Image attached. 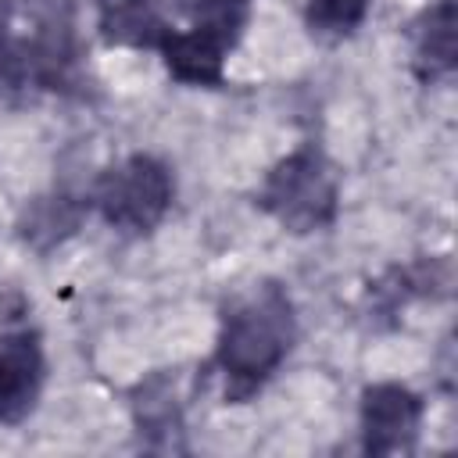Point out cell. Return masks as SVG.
<instances>
[{
	"label": "cell",
	"mask_w": 458,
	"mask_h": 458,
	"mask_svg": "<svg viewBox=\"0 0 458 458\" xmlns=\"http://www.w3.org/2000/svg\"><path fill=\"white\" fill-rule=\"evenodd\" d=\"M89 200L86 190L82 193H68V190H50L32 197L18 218H14V233L25 247H32L36 254L54 250L57 243H64L72 233H79V225L89 218Z\"/></svg>",
	"instance_id": "obj_9"
},
{
	"label": "cell",
	"mask_w": 458,
	"mask_h": 458,
	"mask_svg": "<svg viewBox=\"0 0 458 458\" xmlns=\"http://www.w3.org/2000/svg\"><path fill=\"white\" fill-rule=\"evenodd\" d=\"M0 93H89L75 0H0Z\"/></svg>",
	"instance_id": "obj_2"
},
{
	"label": "cell",
	"mask_w": 458,
	"mask_h": 458,
	"mask_svg": "<svg viewBox=\"0 0 458 458\" xmlns=\"http://www.w3.org/2000/svg\"><path fill=\"white\" fill-rule=\"evenodd\" d=\"M411 72L422 86H437L458 68V7L454 0H433L408 21Z\"/></svg>",
	"instance_id": "obj_8"
},
{
	"label": "cell",
	"mask_w": 458,
	"mask_h": 458,
	"mask_svg": "<svg viewBox=\"0 0 458 458\" xmlns=\"http://www.w3.org/2000/svg\"><path fill=\"white\" fill-rule=\"evenodd\" d=\"M254 208L290 236L322 233L340 215V172L315 140H304L265 168Z\"/></svg>",
	"instance_id": "obj_3"
},
{
	"label": "cell",
	"mask_w": 458,
	"mask_h": 458,
	"mask_svg": "<svg viewBox=\"0 0 458 458\" xmlns=\"http://www.w3.org/2000/svg\"><path fill=\"white\" fill-rule=\"evenodd\" d=\"M93 11L97 32L107 47L154 50L161 32L168 29V18L157 0H93Z\"/></svg>",
	"instance_id": "obj_10"
},
{
	"label": "cell",
	"mask_w": 458,
	"mask_h": 458,
	"mask_svg": "<svg viewBox=\"0 0 458 458\" xmlns=\"http://www.w3.org/2000/svg\"><path fill=\"white\" fill-rule=\"evenodd\" d=\"M86 200L89 211L118 236H150L175 204L172 165L157 154L132 150L89 179Z\"/></svg>",
	"instance_id": "obj_4"
},
{
	"label": "cell",
	"mask_w": 458,
	"mask_h": 458,
	"mask_svg": "<svg viewBox=\"0 0 458 458\" xmlns=\"http://www.w3.org/2000/svg\"><path fill=\"white\" fill-rule=\"evenodd\" d=\"M132 422L147 437H165V447H172V433L182 429V408L175 401V390L165 376H154L132 390Z\"/></svg>",
	"instance_id": "obj_11"
},
{
	"label": "cell",
	"mask_w": 458,
	"mask_h": 458,
	"mask_svg": "<svg viewBox=\"0 0 458 458\" xmlns=\"http://www.w3.org/2000/svg\"><path fill=\"white\" fill-rule=\"evenodd\" d=\"M372 11V0H304V29L318 39H347L354 36Z\"/></svg>",
	"instance_id": "obj_12"
},
{
	"label": "cell",
	"mask_w": 458,
	"mask_h": 458,
	"mask_svg": "<svg viewBox=\"0 0 458 458\" xmlns=\"http://www.w3.org/2000/svg\"><path fill=\"white\" fill-rule=\"evenodd\" d=\"M297 344V304L279 279H258L218 308L204 372L222 379L225 404H247L283 369Z\"/></svg>",
	"instance_id": "obj_1"
},
{
	"label": "cell",
	"mask_w": 458,
	"mask_h": 458,
	"mask_svg": "<svg viewBox=\"0 0 458 458\" xmlns=\"http://www.w3.org/2000/svg\"><path fill=\"white\" fill-rule=\"evenodd\" d=\"M47 383V351L43 336L29 322L0 326V426L25 422Z\"/></svg>",
	"instance_id": "obj_6"
},
{
	"label": "cell",
	"mask_w": 458,
	"mask_h": 458,
	"mask_svg": "<svg viewBox=\"0 0 458 458\" xmlns=\"http://www.w3.org/2000/svg\"><path fill=\"white\" fill-rule=\"evenodd\" d=\"M426 397L397 379L369 383L358 397V437L372 458L411 454L422 433Z\"/></svg>",
	"instance_id": "obj_5"
},
{
	"label": "cell",
	"mask_w": 458,
	"mask_h": 458,
	"mask_svg": "<svg viewBox=\"0 0 458 458\" xmlns=\"http://www.w3.org/2000/svg\"><path fill=\"white\" fill-rule=\"evenodd\" d=\"M240 36L208 29V25H172L161 32L154 54L161 57L165 72L197 89H222L225 86V61L236 50Z\"/></svg>",
	"instance_id": "obj_7"
}]
</instances>
